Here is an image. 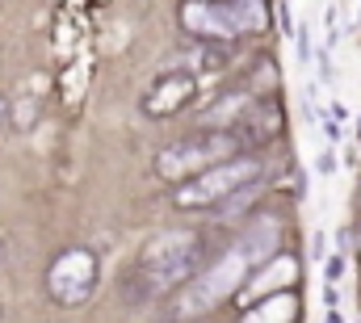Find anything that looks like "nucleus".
Instances as JSON below:
<instances>
[{
    "label": "nucleus",
    "mask_w": 361,
    "mask_h": 323,
    "mask_svg": "<svg viewBox=\"0 0 361 323\" xmlns=\"http://www.w3.org/2000/svg\"><path fill=\"white\" fill-rule=\"evenodd\" d=\"M240 152V143H235V135L231 130H206V135H189V139H177V143H169L160 156H156V172L164 176V181H189L193 172H202V168H210V164L227 160V156H235Z\"/></svg>",
    "instance_id": "nucleus-3"
},
{
    "label": "nucleus",
    "mask_w": 361,
    "mask_h": 323,
    "mask_svg": "<svg viewBox=\"0 0 361 323\" xmlns=\"http://www.w3.org/2000/svg\"><path fill=\"white\" fill-rule=\"evenodd\" d=\"M219 8H223L227 25L235 30V38H240V34H257V30H265V21H269L265 0H219Z\"/></svg>",
    "instance_id": "nucleus-9"
},
{
    "label": "nucleus",
    "mask_w": 361,
    "mask_h": 323,
    "mask_svg": "<svg viewBox=\"0 0 361 323\" xmlns=\"http://www.w3.org/2000/svg\"><path fill=\"white\" fill-rule=\"evenodd\" d=\"M341 273H345V260L332 256V260H328V281H341Z\"/></svg>",
    "instance_id": "nucleus-13"
},
{
    "label": "nucleus",
    "mask_w": 361,
    "mask_h": 323,
    "mask_svg": "<svg viewBox=\"0 0 361 323\" xmlns=\"http://www.w3.org/2000/svg\"><path fill=\"white\" fill-rule=\"evenodd\" d=\"M261 176H265L261 160H252V156H227V160H219V164H210V168H202V172H193L189 181H180L173 202H177L180 210H206V206L227 202L235 189H244V185L261 181Z\"/></svg>",
    "instance_id": "nucleus-2"
},
{
    "label": "nucleus",
    "mask_w": 361,
    "mask_h": 323,
    "mask_svg": "<svg viewBox=\"0 0 361 323\" xmlns=\"http://www.w3.org/2000/svg\"><path fill=\"white\" fill-rule=\"evenodd\" d=\"M227 59H231V51H227V42L223 47H202L197 55H193V72H223L227 68Z\"/></svg>",
    "instance_id": "nucleus-12"
},
{
    "label": "nucleus",
    "mask_w": 361,
    "mask_h": 323,
    "mask_svg": "<svg viewBox=\"0 0 361 323\" xmlns=\"http://www.w3.org/2000/svg\"><path fill=\"white\" fill-rule=\"evenodd\" d=\"M248 105H252V92H227V97H219V101H214V109H206V114H202V122H206V126H214V130H231Z\"/></svg>",
    "instance_id": "nucleus-10"
},
{
    "label": "nucleus",
    "mask_w": 361,
    "mask_h": 323,
    "mask_svg": "<svg viewBox=\"0 0 361 323\" xmlns=\"http://www.w3.org/2000/svg\"><path fill=\"white\" fill-rule=\"evenodd\" d=\"M294 38H298V59H311V42H307V30H298Z\"/></svg>",
    "instance_id": "nucleus-14"
},
{
    "label": "nucleus",
    "mask_w": 361,
    "mask_h": 323,
    "mask_svg": "<svg viewBox=\"0 0 361 323\" xmlns=\"http://www.w3.org/2000/svg\"><path fill=\"white\" fill-rule=\"evenodd\" d=\"M202 260H206V248L197 236H189V231H169V236H160V240L147 243V252H143V269H139V286H143V294L147 298H156V294H164V290H173V286H185L197 269H202Z\"/></svg>",
    "instance_id": "nucleus-1"
},
{
    "label": "nucleus",
    "mask_w": 361,
    "mask_h": 323,
    "mask_svg": "<svg viewBox=\"0 0 361 323\" xmlns=\"http://www.w3.org/2000/svg\"><path fill=\"white\" fill-rule=\"evenodd\" d=\"M294 307H298V303H294V294H273L269 303L252 307L244 323H286V319H294Z\"/></svg>",
    "instance_id": "nucleus-11"
},
{
    "label": "nucleus",
    "mask_w": 361,
    "mask_h": 323,
    "mask_svg": "<svg viewBox=\"0 0 361 323\" xmlns=\"http://www.w3.org/2000/svg\"><path fill=\"white\" fill-rule=\"evenodd\" d=\"M47 290L59 307H80L97 290V256L89 248H68L47 273Z\"/></svg>",
    "instance_id": "nucleus-4"
},
{
    "label": "nucleus",
    "mask_w": 361,
    "mask_h": 323,
    "mask_svg": "<svg viewBox=\"0 0 361 323\" xmlns=\"http://www.w3.org/2000/svg\"><path fill=\"white\" fill-rule=\"evenodd\" d=\"M357 248H361V231H357Z\"/></svg>",
    "instance_id": "nucleus-16"
},
{
    "label": "nucleus",
    "mask_w": 361,
    "mask_h": 323,
    "mask_svg": "<svg viewBox=\"0 0 361 323\" xmlns=\"http://www.w3.org/2000/svg\"><path fill=\"white\" fill-rule=\"evenodd\" d=\"M0 114H4V101H0Z\"/></svg>",
    "instance_id": "nucleus-17"
},
{
    "label": "nucleus",
    "mask_w": 361,
    "mask_h": 323,
    "mask_svg": "<svg viewBox=\"0 0 361 323\" xmlns=\"http://www.w3.org/2000/svg\"><path fill=\"white\" fill-rule=\"evenodd\" d=\"M332 168H336V160H332V156H319V172H324V176H328Z\"/></svg>",
    "instance_id": "nucleus-15"
},
{
    "label": "nucleus",
    "mask_w": 361,
    "mask_h": 323,
    "mask_svg": "<svg viewBox=\"0 0 361 323\" xmlns=\"http://www.w3.org/2000/svg\"><path fill=\"white\" fill-rule=\"evenodd\" d=\"M193 92H197V76H193V72H164L160 80L143 92V114L169 118V114H177Z\"/></svg>",
    "instance_id": "nucleus-6"
},
{
    "label": "nucleus",
    "mask_w": 361,
    "mask_h": 323,
    "mask_svg": "<svg viewBox=\"0 0 361 323\" xmlns=\"http://www.w3.org/2000/svg\"><path fill=\"white\" fill-rule=\"evenodd\" d=\"M248 269H252V260H248V256H244V252H240V248L231 243V248L223 252V260H219L214 269H206V273L197 269V273L189 277L193 286H189L185 311H206L210 303H219V298H227L231 290H240V281L248 277Z\"/></svg>",
    "instance_id": "nucleus-5"
},
{
    "label": "nucleus",
    "mask_w": 361,
    "mask_h": 323,
    "mask_svg": "<svg viewBox=\"0 0 361 323\" xmlns=\"http://www.w3.org/2000/svg\"><path fill=\"white\" fill-rule=\"evenodd\" d=\"M180 25L193 38H202V42H235V30L227 25L219 0H189V4H180Z\"/></svg>",
    "instance_id": "nucleus-7"
},
{
    "label": "nucleus",
    "mask_w": 361,
    "mask_h": 323,
    "mask_svg": "<svg viewBox=\"0 0 361 323\" xmlns=\"http://www.w3.org/2000/svg\"><path fill=\"white\" fill-rule=\"evenodd\" d=\"M277 240H281V223L277 219H257L244 236H240V252L252 260V264H261V260H269L273 252H277Z\"/></svg>",
    "instance_id": "nucleus-8"
}]
</instances>
